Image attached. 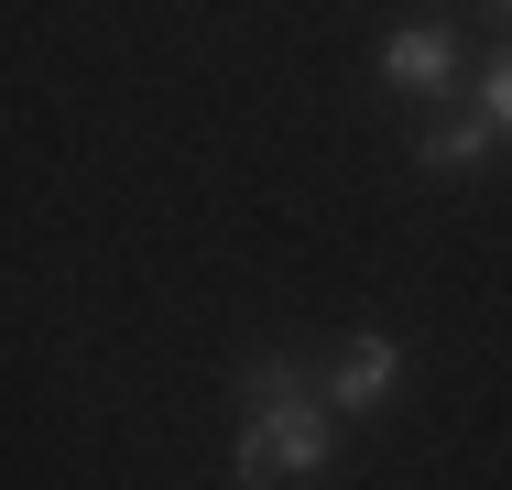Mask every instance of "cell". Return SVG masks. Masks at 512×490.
Returning a JSON list of instances; mask_svg holds the SVG:
<instances>
[{
  "label": "cell",
  "mask_w": 512,
  "mask_h": 490,
  "mask_svg": "<svg viewBox=\"0 0 512 490\" xmlns=\"http://www.w3.org/2000/svg\"><path fill=\"white\" fill-rule=\"evenodd\" d=\"M480 153H491V120H436V131L414 142V164H425V175H469Z\"/></svg>",
  "instance_id": "4"
},
{
  "label": "cell",
  "mask_w": 512,
  "mask_h": 490,
  "mask_svg": "<svg viewBox=\"0 0 512 490\" xmlns=\"http://www.w3.org/2000/svg\"><path fill=\"white\" fill-rule=\"evenodd\" d=\"M393 382H404V338H382V327H360V338L327 360V403H338V414H382Z\"/></svg>",
  "instance_id": "3"
},
{
  "label": "cell",
  "mask_w": 512,
  "mask_h": 490,
  "mask_svg": "<svg viewBox=\"0 0 512 490\" xmlns=\"http://www.w3.org/2000/svg\"><path fill=\"white\" fill-rule=\"evenodd\" d=\"M491 11H512V0H491Z\"/></svg>",
  "instance_id": "6"
},
{
  "label": "cell",
  "mask_w": 512,
  "mask_h": 490,
  "mask_svg": "<svg viewBox=\"0 0 512 490\" xmlns=\"http://www.w3.org/2000/svg\"><path fill=\"white\" fill-rule=\"evenodd\" d=\"M338 458V403L295 360H251L240 371V447H229V490H273V480H327Z\"/></svg>",
  "instance_id": "1"
},
{
  "label": "cell",
  "mask_w": 512,
  "mask_h": 490,
  "mask_svg": "<svg viewBox=\"0 0 512 490\" xmlns=\"http://www.w3.org/2000/svg\"><path fill=\"white\" fill-rule=\"evenodd\" d=\"M382 88L393 98L458 88V33H447V22H393V33H382Z\"/></svg>",
  "instance_id": "2"
},
{
  "label": "cell",
  "mask_w": 512,
  "mask_h": 490,
  "mask_svg": "<svg viewBox=\"0 0 512 490\" xmlns=\"http://www.w3.org/2000/svg\"><path fill=\"white\" fill-rule=\"evenodd\" d=\"M480 120H491V142H512V44L480 66Z\"/></svg>",
  "instance_id": "5"
}]
</instances>
